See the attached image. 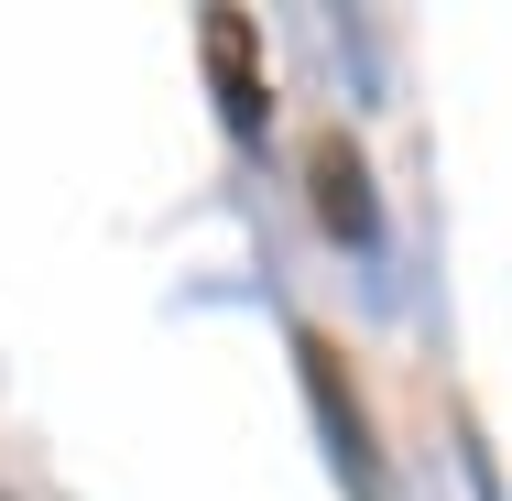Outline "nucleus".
Masks as SVG:
<instances>
[{
  "instance_id": "nucleus-1",
  "label": "nucleus",
  "mask_w": 512,
  "mask_h": 501,
  "mask_svg": "<svg viewBox=\"0 0 512 501\" xmlns=\"http://www.w3.org/2000/svg\"><path fill=\"white\" fill-rule=\"evenodd\" d=\"M197 44H207L218 131H229V142H262V131H273V77H262V33H251V11H197Z\"/></svg>"
},
{
  "instance_id": "nucleus-2",
  "label": "nucleus",
  "mask_w": 512,
  "mask_h": 501,
  "mask_svg": "<svg viewBox=\"0 0 512 501\" xmlns=\"http://www.w3.org/2000/svg\"><path fill=\"white\" fill-rule=\"evenodd\" d=\"M306 197H316V218H327V240L382 251V186H371V153H360L349 131H327L306 153Z\"/></svg>"
},
{
  "instance_id": "nucleus-3",
  "label": "nucleus",
  "mask_w": 512,
  "mask_h": 501,
  "mask_svg": "<svg viewBox=\"0 0 512 501\" xmlns=\"http://www.w3.org/2000/svg\"><path fill=\"white\" fill-rule=\"evenodd\" d=\"M306 393H316V436H327V458L349 469V501H371V480H382V458H371V425H360V393H349V371H338L316 338H306Z\"/></svg>"
}]
</instances>
